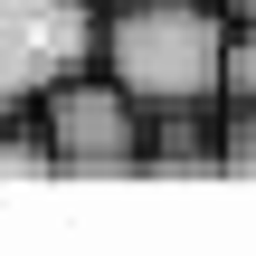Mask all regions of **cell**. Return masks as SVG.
I'll return each mask as SVG.
<instances>
[{"mask_svg": "<svg viewBox=\"0 0 256 256\" xmlns=\"http://www.w3.org/2000/svg\"><path fill=\"white\" fill-rule=\"evenodd\" d=\"M95 66L142 114L228 104V0H95Z\"/></svg>", "mask_w": 256, "mask_h": 256, "instance_id": "obj_1", "label": "cell"}, {"mask_svg": "<svg viewBox=\"0 0 256 256\" xmlns=\"http://www.w3.org/2000/svg\"><path fill=\"white\" fill-rule=\"evenodd\" d=\"M28 114H38L48 171H142V104H133L104 66L57 76Z\"/></svg>", "mask_w": 256, "mask_h": 256, "instance_id": "obj_2", "label": "cell"}, {"mask_svg": "<svg viewBox=\"0 0 256 256\" xmlns=\"http://www.w3.org/2000/svg\"><path fill=\"white\" fill-rule=\"evenodd\" d=\"M76 66H95V0H0V114H28Z\"/></svg>", "mask_w": 256, "mask_h": 256, "instance_id": "obj_3", "label": "cell"}, {"mask_svg": "<svg viewBox=\"0 0 256 256\" xmlns=\"http://www.w3.org/2000/svg\"><path fill=\"white\" fill-rule=\"evenodd\" d=\"M238 95H256V0L228 10V104Z\"/></svg>", "mask_w": 256, "mask_h": 256, "instance_id": "obj_4", "label": "cell"}, {"mask_svg": "<svg viewBox=\"0 0 256 256\" xmlns=\"http://www.w3.org/2000/svg\"><path fill=\"white\" fill-rule=\"evenodd\" d=\"M218 171L256 180V95H238V114H218Z\"/></svg>", "mask_w": 256, "mask_h": 256, "instance_id": "obj_5", "label": "cell"}]
</instances>
